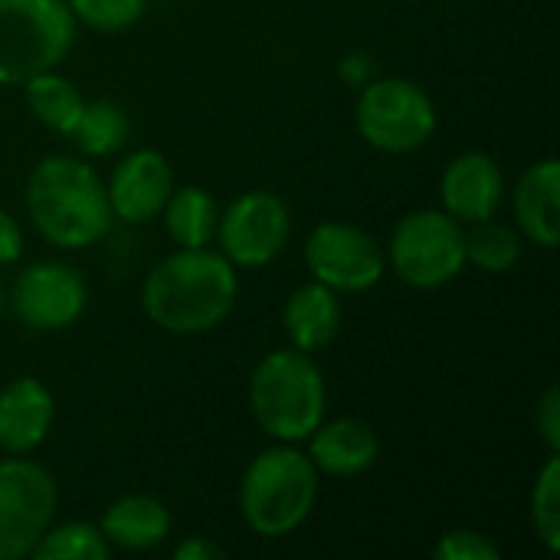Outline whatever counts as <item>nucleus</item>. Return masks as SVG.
Listing matches in <instances>:
<instances>
[{
    "label": "nucleus",
    "mask_w": 560,
    "mask_h": 560,
    "mask_svg": "<svg viewBox=\"0 0 560 560\" xmlns=\"http://www.w3.org/2000/svg\"><path fill=\"white\" fill-rule=\"evenodd\" d=\"M26 213L36 233L62 249H85L108 236L115 213L98 174L66 154L43 158L26 180Z\"/></svg>",
    "instance_id": "2"
},
{
    "label": "nucleus",
    "mask_w": 560,
    "mask_h": 560,
    "mask_svg": "<svg viewBox=\"0 0 560 560\" xmlns=\"http://www.w3.org/2000/svg\"><path fill=\"white\" fill-rule=\"evenodd\" d=\"M226 558V551L217 545V541H210V538H187V541H180L177 548H174V560H223Z\"/></svg>",
    "instance_id": "29"
},
{
    "label": "nucleus",
    "mask_w": 560,
    "mask_h": 560,
    "mask_svg": "<svg viewBox=\"0 0 560 560\" xmlns=\"http://www.w3.org/2000/svg\"><path fill=\"white\" fill-rule=\"evenodd\" d=\"M164 226L167 236L180 246V249H200L210 246L217 240V226H220V203L213 200L210 190L203 187H180L171 190L167 203H164Z\"/></svg>",
    "instance_id": "19"
},
{
    "label": "nucleus",
    "mask_w": 560,
    "mask_h": 560,
    "mask_svg": "<svg viewBox=\"0 0 560 560\" xmlns=\"http://www.w3.org/2000/svg\"><path fill=\"white\" fill-rule=\"evenodd\" d=\"M443 210L456 217L463 226L492 220L505 203V174L495 158L482 151H466L453 158L440 180Z\"/></svg>",
    "instance_id": "13"
},
{
    "label": "nucleus",
    "mask_w": 560,
    "mask_h": 560,
    "mask_svg": "<svg viewBox=\"0 0 560 560\" xmlns=\"http://www.w3.org/2000/svg\"><path fill=\"white\" fill-rule=\"evenodd\" d=\"M318 499V469L315 463L285 446L262 450L243 472L240 512L259 538L292 535L315 509Z\"/></svg>",
    "instance_id": "4"
},
{
    "label": "nucleus",
    "mask_w": 560,
    "mask_h": 560,
    "mask_svg": "<svg viewBox=\"0 0 560 560\" xmlns=\"http://www.w3.org/2000/svg\"><path fill=\"white\" fill-rule=\"evenodd\" d=\"M128 131H131V125H128L125 108L108 102V98H98V102H85V108H82V115H79L69 138L75 141V148L82 154L108 158V154L125 148Z\"/></svg>",
    "instance_id": "21"
},
{
    "label": "nucleus",
    "mask_w": 560,
    "mask_h": 560,
    "mask_svg": "<svg viewBox=\"0 0 560 560\" xmlns=\"http://www.w3.org/2000/svg\"><path fill=\"white\" fill-rule=\"evenodd\" d=\"M75 23H85L102 33L128 30L141 20L144 0H69Z\"/></svg>",
    "instance_id": "25"
},
{
    "label": "nucleus",
    "mask_w": 560,
    "mask_h": 560,
    "mask_svg": "<svg viewBox=\"0 0 560 560\" xmlns=\"http://www.w3.org/2000/svg\"><path fill=\"white\" fill-rule=\"evenodd\" d=\"M3 302H7V295H3V285H0V312H3Z\"/></svg>",
    "instance_id": "31"
},
{
    "label": "nucleus",
    "mask_w": 560,
    "mask_h": 560,
    "mask_svg": "<svg viewBox=\"0 0 560 560\" xmlns=\"http://www.w3.org/2000/svg\"><path fill=\"white\" fill-rule=\"evenodd\" d=\"M112 555V545L105 541L98 525L89 522H66V525H49L43 538L36 541L33 555L36 560H105Z\"/></svg>",
    "instance_id": "23"
},
{
    "label": "nucleus",
    "mask_w": 560,
    "mask_h": 560,
    "mask_svg": "<svg viewBox=\"0 0 560 560\" xmlns=\"http://www.w3.org/2000/svg\"><path fill=\"white\" fill-rule=\"evenodd\" d=\"M532 525H535V535L538 541L558 555L560 551V459L558 453L548 456L538 482H535V492H532Z\"/></svg>",
    "instance_id": "24"
},
{
    "label": "nucleus",
    "mask_w": 560,
    "mask_h": 560,
    "mask_svg": "<svg viewBox=\"0 0 560 560\" xmlns=\"http://www.w3.org/2000/svg\"><path fill=\"white\" fill-rule=\"evenodd\" d=\"M240 282L233 262L210 249H177L164 256L144 279V312L171 335H203L217 328L236 305Z\"/></svg>",
    "instance_id": "1"
},
{
    "label": "nucleus",
    "mask_w": 560,
    "mask_h": 560,
    "mask_svg": "<svg viewBox=\"0 0 560 560\" xmlns=\"http://www.w3.org/2000/svg\"><path fill=\"white\" fill-rule=\"evenodd\" d=\"M535 427H538V436L545 440L548 453H558L560 450V390L558 387H548V394L541 397L538 413H535Z\"/></svg>",
    "instance_id": "27"
},
{
    "label": "nucleus",
    "mask_w": 560,
    "mask_h": 560,
    "mask_svg": "<svg viewBox=\"0 0 560 560\" xmlns=\"http://www.w3.org/2000/svg\"><path fill=\"white\" fill-rule=\"evenodd\" d=\"M522 259V236L492 220L469 223L466 230V262L479 266L482 272H509Z\"/></svg>",
    "instance_id": "22"
},
{
    "label": "nucleus",
    "mask_w": 560,
    "mask_h": 560,
    "mask_svg": "<svg viewBox=\"0 0 560 560\" xmlns=\"http://www.w3.org/2000/svg\"><path fill=\"white\" fill-rule=\"evenodd\" d=\"M371 72H374V66H371V59L364 52H354V56H348L341 62V79L351 82V85H368L371 82Z\"/></svg>",
    "instance_id": "30"
},
{
    "label": "nucleus",
    "mask_w": 560,
    "mask_h": 560,
    "mask_svg": "<svg viewBox=\"0 0 560 560\" xmlns=\"http://www.w3.org/2000/svg\"><path fill=\"white\" fill-rule=\"evenodd\" d=\"M387 259L400 282L440 289L466 269V226L446 210H413L394 226Z\"/></svg>",
    "instance_id": "7"
},
{
    "label": "nucleus",
    "mask_w": 560,
    "mask_h": 560,
    "mask_svg": "<svg viewBox=\"0 0 560 560\" xmlns=\"http://www.w3.org/2000/svg\"><path fill=\"white\" fill-rule=\"evenodd\" d=\"M23 95H26V105L36 115V121H43L46 128H52L59 135H72V128L85 108V98L75 89V82L59 75L56 69H46L39 75L26 79Z\"/></svg>",
    "instance_id": "20"
},
{
    "label": "nucleus",
    "mask_w": 560,
    "mask_h": 560,
    "mask_svg": "<svg viewBox=\"0 0 560 560\" xmlns=\"http://www.w3.org/2000/svg\"><path fill=\"white\" fill-rule=\"evenodd\" d=\"M20 253H23V233H20L16 220L7 210H0V266L16 262Z\"/></svg>",
    "instance_id": "28"
},
{
    "label": "nucleus",
    "mask_w": 560,
    "mask_h": 560,
    "mask_svg": "<svg viewBox=\"0 0 560 560\" xmlns=\"http://www.w3.org/2000/svg\"><path fill=\"white\" fill-rule=\"evenodd\" d=\"M305 266L315 282L328 285L338 295H354L374 289L384 279L387 256L368 230L328 220L308 233Z\"/></svg>",
    "instance_id": "9"
},
{
    "label": "nucleus",
    "mask_w": 560,
    "mask_h": 560,
    "mask_svg": "<svg viewBox=\"0 0 560 560\" xmlns=\"http://www.w3.org/2000/svg\"><path fill=\"white\" fill-rule=\"evenodd\" d=\"M308 443H312L308 459L315 463V469L338 479L368 472L381 456V440L374 427L358 417H345L331 423L322 420V427L308 436Z\"/></svg>",
    "instance_id": "15"
},
{
    "label": "nucleus",
    "mask_w": 560,
    "mask_h": 560,
    "mask_svg": "<svg viewBox=\"0 0 560 560\" xmlns=\"http://www.w3.org/2000/svg\"><path fill=\"white\" fill-rule=\"evenodd\" d=\"M59 505L56 479L33 459H0V560L33 555Z\"/></svg>",
    "instance_id": "8"
},
{
    "label": "nucleus",
    "mask_w": 560,
    "mask_h": 560,
    "mask_svg": "<svg viewBox=\"0 0 560 560\" xmlns=\"http://www.w3.org/2000/svg\"><path fill=\"white\" fill-rule=\"evenodd\" d=\"M52 394L36 377H16L0 390V453H33L52 427Z\"/></svg>",
    "instance_id": "14"
},
{
    "label": "nucleus",
    "mask_w": 560,
    "mask_h": 560,
    "mask_svg": "<svg viewBox=\"0 0 560 560\" xmlns=\"http://www.w3.org/2000/svg\"><path fill=\"white\" fill-rule=\"evenodd\" d=\"M249 407L262 433L279 443L308 440L328 407V390L312 354L299 348L266 354L249 377Z\"/></svg>",
    "instance_id": "3"
},
{
    "label": "nucleus",
    "mask_w": 560,
    "mask_h": 560,
    "mask_svg": "<svg viewBox=\"0 0 560 560\" xmlns=\"http://www.w3.org/2000/svg\"><path fill=\"white\" fill-rule=\"evenodd\" d=\"M354 121L361 138L384 154H410L436 131L433 98L410 79H371L361 85Z\"/></svg>",
    "instance_id": "6"
},
{
    "label": "nucleus",
    "mask_w": 560,
    "mask_h": 560,
    "mask_svg": "<svg viewBox=\"0 0 560 560\" xmlns=\"http://www.w3.org/2000/svg\"><path fill=\"white\" fill-rule=\"evenodd\" d=\"M102 535L121 551H151L171 535V512L151 495H121L102 515Z\"/></svg>",
    "instance_id": "18"
},
{
    "label": "nucleus",
    "mask_w": 560,
    "mask_h": 560,
    "mask_svg": "<svg viewBox=\"0 0 560 560\" xmlns=\"http://www.w3.org/2000/svg\"><path fill=\"white\" fill-rule=\"evenodd\" d=\"M433 558L436 560H499L502 551L495 541H489L482 532H472V528H456V532H446L436 548H433Z\"/></svg>",
    "instance_id": "26"
},
{
    "label": "nucleus",
    "mask_w": 560,
    "mask_h": 560,
    "mask_svg": "<svg viewBox=\"0 0 560 560\" xmlns=\"http://www.w3.org/2000/svg\"><path fill=\"white\" fill-rule=\"evenodd\" d=\"M75 39L69 0H0V85L56 69Z\"/></svg>",
    "instance_id": "5"
},
{
    "label": "nucleus",
    "mask_w": 560,
    "mask_h": 560,
    "mask_svg": "<svg viewBox=\"0 0 560 560\" xmlns=\"http://www.w3.org/2000/svg\"><path fill=\"white\" fill-rule=\"evenodd\" d=\"M292 233V213L282 197L272 190L240 194L223 213L217 226L220 253L243 269H256L272 262Z\"/></svg>",
    "instance_id": "10"
},
{
    "label": "nucleus",
    "mask_w": 560,
    "mask_h": 560,
    "mask_svg": "<svg viewBox=\"0 0 560 560\" xmlns=\"http://www.w3.org/2000/svg\"><path fill=\"white\" fill-rule=\"evenodd\" d=\"M108 203L112 213L125 223H148L161 217L171 190H174V171L161 151L141 148L118 161L108 180Z\"/></svg>",
    "instance_id": "12"
},
{
    "label": "nucleus",
    "mask_w": 560,
    "mask_h": 560,
    "mask_svg": "<svg viewBox=\"0 0 560 560\" xmlns=\"http://www.w3.org/2000/svg\"><path fill=\"white\" fill-rule=\"evenodd\" d=\"M518 230L541 249H555L560 243V161L545 158L532 164L512 194Z\"/></svg>",
    "instance_id": "16"
},
{
    "label": "nucleus",
    "mask_w": 560,
    "mask_h": 560,
    "mask_svg": "<svg viewBox=\"0 0 560 560\" xmlns=\"http://www.w3.org/2000/svg\"><path fill=\"white\" fill-rule=\"evenodd\" d=\"M341 318H345V312H341L338 292H331L328 285L315 282V279L299 285L289 295L285 312H282L285 335H289L292 348H299L305 354L325 351L338 338Z\"/></svg>",
    "instance_id": "17"
},
{
    "label": "nucleus",
    "mask_w": 560,
    "mask_h": 560,
    "mask_svg": "<svg viewBox=\"0 0 560 560\" xmlns=\"http://www.w3.org/2000/svg\"><path fill=\"white\" fill-rule=\"evenodd\" d=\"M89 289L85 279L62 262H33L26 266L10 292V305L26 328L59 331L79 322L85 312Z\"/></svg>",
    "instance_id": "11"
}]
</instances>
